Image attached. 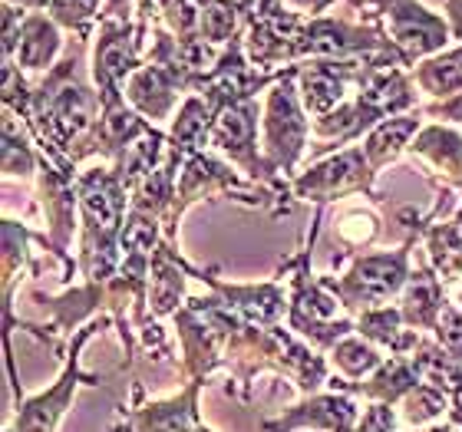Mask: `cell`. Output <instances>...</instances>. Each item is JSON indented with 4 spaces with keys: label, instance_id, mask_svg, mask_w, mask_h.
Segmentation results:
<instances>
[{
    "label": "cell",
    "instance_id": "d6986e66",
    "mask_svg": "<svg viewBox=\"0 0 462 432\" xmlns=\"http://www.w3.org/2000/svg\"><path fill=\"white\" fill-rule=\"evenodd\" d=\"M63 27L50 17L47 10L43 14H27L23 17V27H20V47H17V63L23 73H43L47 77L50 69L57 67V57H63Z\"/></svg>",
    "mask_w": 462,
    "mask_h": 432
},
{
    "label": "cell",
    "instance_id": "ffe728a7",
    "mask_svg": "<svg viewBox=\"0 0 462 432\" xmlns=\"http://www.w3.org/2000/svg\"><path fill=\"white\" fill-rule=\"evenodd\" d=\"M420 115H423V109H413V113H403V115H390V119H383V123L374 125V129L364 135V145H360V149H364L366 162H370V169H374L376 175L383 172L386 165L400 162V159L410 152V142H413L416 133L423 129Z\"/></svg>",
    "mask_w": 462,
    "mask_h": 432
},
{
    "label": "cell",
    "instance_id": "2e32d148",
    "mask_svg": "<svg viewBox=\"0 0 462 432\" xmlns=\"http://www.w3.org/2000/svg\"><path fill=\"white\" fill-rule=\"evenodd\" d=\"M410 155L426 175H439V188L462 192V133L446 123L423 125L410 142Z\"/></svg>",
    "mask_w": 462,
    "mask_h": 432
},
{
    "label": "cell",
    "instance_id": "74e56055",
    "mask_svg": "<svg viewBox=\"0 0 462 432\" xmlns=\"http://www.w3.org/2000/svg\"><path fill=\"white\" fill-rule=\"evenodd\" d=\"M4 4L27 10V14H43V10H50V4H53V0H4Z\"/></svg>",
    "mask_w": 462,
    "mask_h": 432
},
{
    "label": "cell",
    "instance_id": "30bf717a",
    "mask_svg": "<svg viewBox=\"0 0 462 432\" xmlns=\"http://www.w3.org/2000/svg\"><path fill=\"white\" fill-rule=\"evenodd\" d=\"M376 172L370 169L366 155L360 145H346L330 152L328 159H318L314 165H308L304 172H298V179L291 182V195L300 202H337L346 195H370L376 198Z\"/></svg>",
    "mask_w": 462,
    "mask_h": 432
},
{
    "label": "cell",
    "instance_id": "d590c367",
    "mask_svg": "<svg viewBox=\"0 0 462 432\" xmlns=\"http://www.w3.org/2000/svg\"><path fill=\"white\" fill-rule=\"evenodd\" d=\"M423 115H433V119H443V123L462 125V93L453 99H443V103H430V106H420Z\"/></svg>",
    "mask_w": 462,
    "mask_h": 432
},
{
    "label": "cell",
    "instance_id": "484cf974",
    "mask_svg": "<svg viewBox=\"0 0 462 432\" xmlns=\"http://www.w3.org/2000/svg\"><path fill=\"white\" fill-rule=\"evenodd\" d=\"M410 73H413L416 89L426 93V97H433L436 103L459 97L462 93V47L456 43V47L443 50V53L423 60V63H416Z\"/></svg>",
    "mask_w": 462,
    "mask_h": 432
},
{
    "label": "cell",
    "instance_id": "4dcf8cb0",
    "mask_svg": "<svg viewBox=\"0 0 462 432\" xmlns=\"http://www.w3.org/2000/svg\"><path fill=\"white\" fill-rule=\"evenodd\" d=\"M47 14L77 40H89L103 14V0H53Z\"/></svg>",
    "mask_w": 462,
    "mask_h": 432
},
{
    "label": "cell",
    "instance_id": "ac0fdd59",
    "mask_svg": "<svg viewBox=\"0 0 462 432\" xmlns=\"http://www.w3.org/2000/svg\"><path fill=\"white\" fill-rule=\"evenodd\" d=\"M189 261L175 251V241H165L152 254V274H149V314L155 320L175 317L185 308V280H189Z\"/></svg>",
    "mask_w": 462,
    "mask_h": 432
},
{
    "label": "cell",
    "instance_id": "6da1fadb",
    "mask_svg": "<svg viewBox=\"0 0 462 432\" xmlns=\"http://www.w3.org/2000/svg\"><path fill=\"white\" fill-rule=\"evenodd\" d=\"M87 43L89 40H69L57 67L33 83V103L27 115V129L40 155L73 172L77 165L69 162V152L99 119V93L83 67Z\"/></svg>",
    "mask_w": 462,
    "mask_h": 432
},
{
    "label": "cell",
    "instance_id": "d4e9b609",
    "mask_svg": "<svg viewBox=\"0 0 462 432\" xmlns=\"http://www.w3.org/2000/svg\"><path fill=\"white\" fill-rule=\"evenodd\" d=\"M0 169H4V179H27V175L40 172V162H43V155H40L37 142H33V135H30L27 123L14 115L10 109H4V135H0Z\"/></svg>",
    "mask_w": 462,
    "mask_h": 432
},
{
    "label": "cell",
    "instance_id": "cb8c5ba5",
    "mask_svg": "<svg viewBox=\"0 0 462 432\" xmlns=\"http://www.w3.org/2000/svg\"><path fill=\"white\" fill-rule=\"evenodd\" d=\"M165 155H169V133H162V129H152V133H145L143 139H135V142L113 162L119 182L125 185V192L133 195L135 188L165 162Z\"/></svg>",
    "mask_w": 462,
    "mask_h": 432
},
{
    "label": "cell",
    "instance_id": "5b68a950",
    "mask_svg": "<svg viewBox=\"0 0 462 432\" xmlns=\"http://www.w3.org/2000/svg\"><path fill=\"white\" fill-rule=\"evenodd\" d=\"M109 324H116V320L109 317V314H103V317L89 320L87 326H79L77 336H73V344H69V354L63 356V370H60V376L53 380V386L37 396H27V400L17 406L10 429L14 432H57L60 423H63V416H67L69 406H73V396H77L79 386L106 383L109 380L106 373H87V370H83V363H79L83 356L79 354H83V346L97 334H103Z\"/></svg>",
    "mask_w": 462,
    "mask_h": 432
},
{
    "label": "cell",
    "instance_id": "4fadbf2b",
    "mask_svg": "<svg viewBox=\"0 0 462 432\" xmlns=\"http://www.w3.org/2000/svg\"><path fill=\"white\" fill-rule=\"evenodd\" d=\"M205 383L192 380L169 400H145L143 383L133 386V403L125 406L119 423L125 432H189L202 423L199 419V396Z\"/></svg>",
    "mask_w": 462,
    "mask_h": 432
},
{
    "label": "cell",
    "instance_id": "52a82bcc",
    "mask_svg": "<svg viewBox=\"0 0 462 432\" xmlns=\"http://www.w3.org/2000/svg\"><path fill=\"white\" fill-rule=\"evenodd\" d=\"M370 53L403 57L393 47V40L386 37V30L380 23L350 20V14L308 17L304 30L294 40V60L298 63H304V60H354V57H370Z\"/></svg>",
    "mask_w": 462,
    "mask_h": 432
},
{
    "label": "cell",
    "instance_id": "d6a6232c",
    "mask_svg": "<svg viewBox=\"0 0 462 432\" xmlns=\"http://www.w3.org/2000/svg\"><path fill=\"white\" fill-rule=\"evenodd\" d=\"M433 336L439 340V346H443L446 354L456 356L462 363V308L459 304H446L443 314H439V320H436V330Z\"/></svg>",
    "mask_w": 462,
    "mask_h": 432
},
{
    "label": "cell",
    "instance_id": "8992f818",
    "mask_svg": "<svg viewBox=\"0 0 462 432\" xmlns=\"http://www.w3.org/2000/svg\"><path fill=\"white\" fill-rule=\"evenodd\" d=\"M364 7H370L366 20L386 30V37L406 57L410 69L453 43V27L446 14L430 10L423 0H364Z\"/></svg>",
    "mask_w": 462,
    "mask_h": 432
},
{
    "label": "cell",
    "instance_id": "1f68e13d",
    "mask_svg": "<svg viewBox=\"0 0 462 432\" xmlns=\"http://www.w3.org/2000/svg\"><path fill=\"white\" fill-rule=\"evenodd\" d=\"M337 234L346 248L360 254V248L374 244L376 234H380V218H376L374 212H364V208H350V212L337 221Z\"/></svg>",
    "mask_w": 462,
    "mask_h": 432
},
{
    "label": "cell",
    "instance_id": "5bb4252c",
    "mask_svg": "<svg viewBox=\"0 0 462 432\" xmlns=\"http://www.w3.org/2000/svg\"><path fill=\"white\" fill-rule=\"evenodd\" d=\"M123 93L125 103L155 125L165 123V119H175L179 106L192 97V87H189V79L175 67H162V63H149L145 60L143 67L129 77Z\"/></svg>",
    "mask_w": 462,
    "mask_h": 432
},
{
    "label": "cell",
    "instance_id": "7a4b0ae2",
    "mask_svg": "<svg viewBox=\"0 0 462 432\" xmlns=\"http://www.w3.org/2000/svg\"><path fill=\"white\" fill-rule=\"evenodd\" d=\"M423 238V231H406V241L393 251H374V254H354L344 278L324 274L330 294L344 304L350 317L364 310L386 308L403 294L406 280L413 274V248Z\"/></svg>",
    "mask_w": 462,
    "mask_h": 432
},
{
    "label": "cell",
    "instance_id": "603a6c76",
    "mask_svg": "<svg viewBox=\"0 0 462 432\" xmlns=\"http://www.w3.org/2000/svg\"><path fill=\"white\" fill-rule=\"evenodd\" d=\"M215 115L212 109L205 106V99L199 93L185 99L179 113H175L172 125H169V149L182 152L185 159L199 152H208V139H212Z\"/></svg>",
    "mask_w": 462,
    "mask_h": 432
},
{
    "label": "cell",
    "instance_id": "e0dca14e",
    "mask_svg": "<svg viewBox=\"0 0 462 432\" xmlns=\"http://www.w3.org/2000/svg\"><path fill=\"white\" fill-rule=\"evenodd\" d=\"M446 304H449V290H446V284L433 271L430 258H423L413 268L410 280H406L403 294L396 298V308H400L410 330L426 334V330H436V320H439Z\"/></svg>",
    "mask_w": 462,
    "mask_h": 432
},
{
    "label": "cell",
    "instance_id": "44dd1931",
    "mask_svg": "<svg viewBox=\"0 0 462 432\" xmlns=\"http://www.w3.org/2000/svg\"><path fill=\"white\" fill-rule=\"evenodd\" d=\"M356 334L364 336V340H370L374 346H380V350H390L393 356H410L420 346V340L426 336L420 330L406 326L403 314H400L396 304L356 314Z\"/></svg>",
    "mask_w": 462,
    "mask_h": 432
},
{
    "label": "cell",
    "instance_id": "ab89813d",
    "mask_svg": "<svg viewBox=\"0 0 462 432\" xmlns=\"http://www.w3.org/2000/svg\"><path fill=\"white\" fill-rule=\"evenodd\" d=\"M189 432H215V429H208V426H205V423H199V426H195V429H189Z\"/></svg>",
    "mask_w": 462,
    "mask_h": 432
},
{
    "label": "cell",
    "instance_id": "9a60e30c",
    "mask_svg": "<svg viewBox=\"0 0 462 432\" xmlns=\"http://www.w3.org/2000/svg\"><path fill=\"white\" fill-rule=\"evenodd\" d=\"M360 403L356 396L334 393H310L300 403L288 406L278 419H264L261 429L264 432H300V429H318V432H354L360 423Z\"/></svg>",
    "mask_w": 462,
    "mask_h": 432
},
{
    "label": "cell",
    "instance_id": "ba28073f",
    "mask_svg": "<svg viewBox=\"0 0 462 432\" xmlns=\"http://www.w3.org/2000/svg\"><path fill=\"white\" fill-rule=\"evenodd\" d=\"M258 99H248V103H238V106H228L212 125V139H208V149L215 155H222L225 162H231L238 172H245L254 185L274 192L278 198H294L291 195V182L281 179L261 155L258 142Z\"/></svg>",
    "mask_w": 462,
    "mask_h": 432
},
{
    "label": "cell",
    "instance_id": "277c9868",
    "mask_svg": "<svg viewBox=\"0 0 462 432\" xmlns=\"http://www.w3.org/2000/svg\"><path fill=\"white\" fill-rule=\"evenodd\" d=\"M310 139V115L300 103L298 93V63L281 73V79L264 93V109H261V155L264 162L294 182L298 179V162L308 152Z\"/></svg>",
    "mask_w": 462,
    "mask_h": 432
},
{
    "label": "cell",
    "instance_id": "f35d334b",
    "mask_svg": "<svg viewBox=\"0 0 462 432\" xmlns=\"http://www.w3.org/2000/svg\"><path fill=\"white\" fill-rule=\"evenodd\" d=\"M416 432H462V426H456V423H433V426H426V429H416Z\"/></svg>",
    "mask_w": 462,
    "mask_h": 432
},
{
    "label": "cell",
    "instance_id": "3957f363",
    "mask_svg": "<svg viewBox=\"0 0 462 432\" xmlns=\"http://www.w3.org/2000/svg\"><path fill=\"white\" fill-rule=\"evenodd\" d=\"M314 248V244H310ZM310 248L298 251V258L288 261V320L284 324L308 340L314 350L320 354H330L334 346L344 340V336L356 334V317L350 314H340L344 304H340L330 288L320 278L310 274Z\"/></svg>",
    "mask_w": 462,
    "mask_h": 432
},
{
    "label": "cell",
    "instance_id": "9c48e42d",
    "mask_svg": "<svg viewBox=\"0 0 462 432\" xmlns=\"http://www.w3.org/2000/svg\"><path fill=\"white\" fill-rule=\"evenodd\" d=\"M152 37V23L143 20H103L93 43V60H89V77L97 87L99 99L119 97L135 69L145 63V50Z\"/></svg>",
    "mask_w": 462,
    "mask_h": 432
},
{
    "label": "cell",
    "instance_id": "60d3db41",
    "mask_svg": "<svg viewBox=\"0 0 462 432\" xmlns=\"http://www.w3.org/2000/svg\"><path fill=\"white\" fill-rule=\"evenodd\" d=\"M109 432H125V426L119 423V426H113V429H109Z\"/></svg>",
    "mask_w": 462,
    "mask_h": 432
},
{
    "label": "cell",
    "instance_id": "7c38bea8",
    "mask_svg": "<svg viewBox=\"0 0 462 432\" xmlns=\"http://www.w3.org/2000/svg\"><path fill=\"white\" fill-rule=\"evenodd\" d=\"M185 268H189V278H199L202 284H208L212 294H218L245 324L274 330L288 320V298H284V288H281L278 278L261 280V284H228V280L218 278V268L202 271L195 264H185Z\"/></svg>",
    "mask_w": 462,
    "mask_h": 432
},
{
    "label": "cell",
    "instance_id": "f1b7e54d",
    "mask_svg": "<svg viewBox=\"0 0 462 432\" xmlns=\"http://www.w3.org/2000/svg\"><path fill=\"white\" fill-rule=\"evenodd\" d=\"M248 27V14L235 0H208L202 14V37L215 47H228Z\"/></svg>",
    "mask_w": 462,
    "mask_h": 432
},
{
    "label": "cell",
    "instance_id": "f546056e",
    "mask_svg": "<svg viewBox=\"0 0 462 432\" xmlns=\"http://www.w3.org/2000/svg\"><path fill=\"white\" fill-rule=\"evenodd\" d=\"M449 409H453V403H449V396H446L443 390L420 383L413 393L400 403V419H403L406 426H413V429H426V426L439 423L443 416H449Z\"/></svg>",
    "mask_w": 462,
    "mask_h": 432
},
{
    "label": "cell",
    "instance_id": "83f0119b",
    "mask_svg": "<svg viewBox=\"0 0 462 432\" xmlns=\"http://www.w3.org/2000/svg\"><path fill=\"white\" fill-rule=\"evenodd\" d=\"M30 241H37V234L17 218H4V304L14 300V284L23 271H37V264L30 261Z\"/></svg>",
    "mask_w": 462,
    "mask_h": 432
},
{
    "label": "cell",
    "instance_id": "7402d4cb",
    "mask_svg": "<svg viewBox=\"0 0 462 432\" xmlns=\"http://www.w3.org/2000/svg\"><path fill=\"white\" fill-rule=\"evenodd\" d=\"M426 258L446 288L462 280V205L453 218H436L423 231Z\"/></svg>",
    "mask_w": 462,
    "mask_h": 432
},
{
    "label": "cell",
    "instance_id": "8d00e7d4",
    "mask_svg": "<svg viewBox=\"0 0 462 432\" xmlns=\"http://www.w3.org/2000/svg\"><path fill=\"white\" fill-rule=\"evenodd\" d=\"M446 20L453 27V40L462 47V0H446Z\"/></svg>",
    "mask_w": 462,
    "mask_h": 432
},
{
    "label": "cell",
    "instance_id": "836d02e7",
    "mask_svg": "<svg viewBox=\"0 0 462 432\" xmlns=\"http://www.w3.org/2000/svg\"><path fill=\"white\" fill-rule=\"evenodd\" d=\"M396 429H400V413H396V406L366 403L354 432H396Z\"/></svg>",
    "mask_w": 462,
    "mask_h": 432
},
{
    "label": "cell",
    "instance_id": "4316f807",
    "mask_svg": "<svg viewBox=\"0 0 462 432\" xmlns=\"http://www.w3.org/2000/svg\"><path fill=\"white\" fill-rule=\"evenodd\" d=\"M328 360H330V370H334L337 376H344V380H350V383H360V380H366V376L376 373V370L383 366L386 356L380 346H374L360 334H350L330 350Z\"/></svg>",
    "mask_w": 462,
    "mask_h": 432
},
{
    "label": "cell",
    "instance_id": "8fae6325",
    "mask_svg": "<svg viewBox=\"0 0 462 432\" xmlns=\"http://www.w3.org/2000/svg\"><path fill=\"white\" fill-rule=\"evenodd\" d=\"M79 172L73 169H60L50 159L40 162L37 172V205L43 218H47V231L40 234V244L47 251H53L67 274H73V268H79L77 261L69 258V241L77 231V215H79Z\"/></svg>",
    "mask_w": 462,
    "mask_h": 432
},
{
    "label": "cell",
    "instance_id": "e575fe53",
    "mask_svg": "<svg viewBox=\"0 0 462 432\" xmlns=\"http://www.w3.org/2000/svg\"><path fill=\"white\" fill-rule=\"evenodd\" d=\"M291 10H298V14H304V17H324L334 4H350L354 10L364 7V0H284Z\"/></svg>",
    "mask_w": 462,
    "mask_h": 432
}]
</instances>
